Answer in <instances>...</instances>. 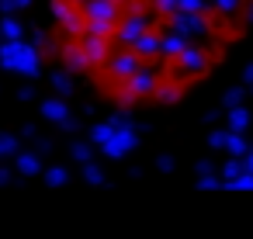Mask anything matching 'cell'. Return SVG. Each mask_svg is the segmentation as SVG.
Segmentation results:
<instances>
[{
  "label": "cell",
  "mask_w": 253,
  "mask_h": 239,
  "mask_svg": "<svg viewBox=\"0 0 253 239\" xmlns=\"http://www.w3.org/2000/svg\"><path fill=\"white\" fill-rule=\"evenodd\" d=\"M52 63L122 111L205 83L253 25V0H39Z\"/></svg>",
  "instance_id": "6da1fadb"
}]
</instances>
